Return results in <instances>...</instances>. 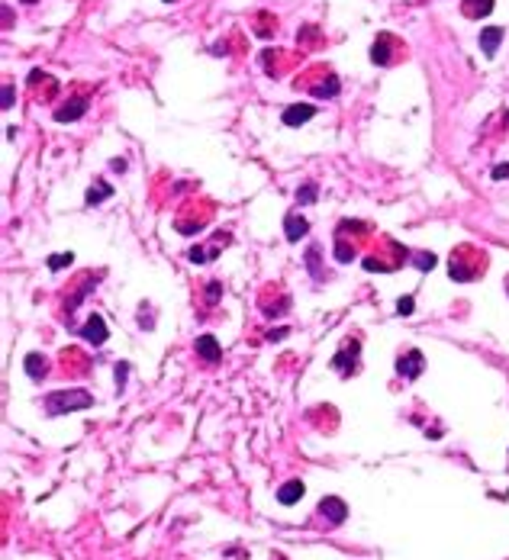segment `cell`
<instances>
[{
	"instance_id": "obj_24",
	"label": "cell",
	"mask_w": 509,
	"mask_h": 560,
	"mask_svg": "<svg viewBox=\"0 0 509 560\" xmlns=\"http://www.w3.org/2000/svg\"><path fill=\"white\" fill-rule=\"evenodd\" d=\"M290 335V329H274V332H268V341H281V338H287Z\"/></svg>"
},
{
	"instance_id": "obj_23",
	"label": "cell",
	"mask_w": 509,
	"mask_h": 560,
	"mask_svg": "<svg viewBox=\"0 0 509 560\" xmlns=\"http://www.w3.org/2000/svg\"><path fill=\"white\" fill-rule=\"evenodd\" d=\"M220 284H216V280H213V284H206V300H210V303H213V300H220Z\"/></svg>"
},
{
	"instance_id": "obj_7",
	"label": "cell",
	"mask_w": 509,
	"mask_h": 560,
	"mask_svg": "<svg viewBox=\"0 0 509 560\" xmlns=\"http://www.w3.org/2000/svg\"><path fill=\"white\" fill-rule=\"evenodd\" d=\"M310 232V222L300 216V212H287L284 216V235H287V242H300V235Z\"/></svg>"
},
{
	"instance_id": "obj_13",
	"label": "cell",
	"mask_w": 509,
	"mask_h": 560,
	"mask_svg": "<svg viewBox=\"0 0 509 560\" xmlns=\"http://www.w3.org/2000/svg\"><path fill=\"white\" fill-rule=\"evenodd\" d=\"M371 61L374 65H387L390 61V36H377V42L371 49Z\"/></svg>"
},
{
	"instance_id": "obj_22",
	"label": "cell",
	"mask_w": 509,
	"mask_h": 560,
	"mask_svg": "<svg viewBox=\"0 0 509 560\" xmlns=\"http://www.w3.org/2000/svg\"><path fill=\"white\" fill-rule=\"evenodd\" d=\"M0 106H4V110L13 106V84H4V100H0Z\"/></svg>"
},
{
	"instance_id": "obj_15",
	"label": "cell",
	"mask_w": 509,
	"mask_h": 560,
	"mask_svg": "<svg viewBox=\"0 0 509 560\" xmlns=\"http://www.w3.org/2000/svg\"><path fill=\"white\" fill-rule=\"evenodd\" d=\"M110 193H113V187H110V184H103V181H100V184H94V187L87 190V193H84V200H87V203H91V206H97V203H103V200H107Z\"/></svg>"
},
{
	"instance_id": "obj_19",
	"label": "cell",
	"mask_w": 509,
	"mask_h": 560,
	"mask_svg": "<svg viewBox=\"0 0 509 560\" xmlns=\"http://www.w3.org/2000/svg\"><path fill=\"white\" fill-rule=\"evenodd\" d=\"M416 267H419V271H432V267H435V255H432V251H429V255H426V251H419V255H416Z\"/></svg>"
},
{
	"instance_id": "obj_11",
	"label": "cell",
	"mask_w": 509,
	"mask_h": 560,
	"mask_svg": "<svg viewBox=\"0 0 509 560\" xmlns=\"http://www.w3.org/2000/svg\"><path fill=\"white\" fill-rule=\"evenodd\" d=\"M23 367H26V374H30V380H42L49 374V361H46V355H26V361H23Z\"/></svg>"
},
{
	"instance_id": "obj_5",
	"label": "cell",
	"mask_w": 509,
	"mask_h": 560,
	"mask_svg": "<svg viewBox=\"0 0 509 560\" xmlns=\"http://www.w3.org/2000/svg\"><path fill=\"white\" fill-rule=\"evenodd\" d=\"M422 361H426V357H422V351H406V355L400 357V364H396V371L403 374V377L406 380H416L419 374H422Z\"/></svg>"
},
{
	"instance_id": "obj_26",
	"label": "cell",
	"mask_w": 509,
	"mask_h": 560,
	"mask_svg": "<svg viewBox=\"0 0 509 560\" xmlns=\"http://www.w3.org/2000/svg\"><path fill=\"white\" fill-rule=\"evenodd\" d=\"M110 167H113V171H126V161H122V158H113V161H110Z\"/></svg>"
},
{
	"instance_id": "obj_25",
	"label": "cell",
	"mask_w": 509,
	"mask_h": 560,
	"mask_svg": "<svg viewBox=\"0 0 509 560\" xmlns=\"http://www.w3.org/2000/svg\"><path fill=\"white\" fill-rule=\"evenodd\" d=\"M494 177H496V181H503V177H509V165H496V167H494Z\"/></svg>"
},
{
	"instance_id": "obj_20",
	"label": "cell",
	"mask_w": 509,
	"mask_h": 560,
	"mask_svg": "<svg viewBox=\"0 0 509 560\" xmlns=\"http://www.w3.org/2000/svg\"><path fill=\"white\" fill-rule=\"evenodd\" d=\"M413 310H416V300H413V296H400L396 312H400V316H413Z\"/></svg>"
},
{
	"instance_id": "obj_21",
	"label": "cell",
	"mask_w": 509,
	"mask_h": 560,
	"mask_svg": "<svg viewBox=\"0 0 509 560\" xmlns=\"http://www.w3.org/2000/svg\"><path fill=\"white\" fill-rule=\"evenodd\" d=\"M351 255H355V251H351L348 245L339 238V245H335V257H339V261H351Z\"/></svg>"
},
{
	"instance_id": "obj_10",
	"label": "cell",
	"mask_w": 509,
	"mask_h": 560,
	"mask_svg": "<svg viewBox=\"0 0 509 560\" xmlns=\"http://www.w3.org/2000/svg\"><path fill=\"white\" fill-rule=\"evenodd\" d=\"M303 492H306V486L300 483V480H287V483L277 490V502H281V506H294V502L303 499Z\"/></svg>"
},
{
	"instance_id": "obj_17",
	"label": "cell",
	"mask_w": 509,
	"mask_h": 560,
	"mask_svg": "<svg viewBox=\"0 0 509 560\" xmlns=\"http://www.w3.org/2000/svg\"><path fill=\"white\" fill-rule=\"evenodd\" d=\"M313 94H316V97H335V94H339V77L329 75L326 84H316V87H313Z\"/></svg>"
},
{
	"instance_id": "obj_14",
	"label": "cell",
	"mask_w": 509,
	"mask_h": 560,
	"mask_svg": "<svg viewBox=\"0 0 509 560\" xmlns=\"http://www.w3.org/2000/svg\"><path fill=\"white\" fill-rule=\"evenodd\" d=\"M306 271L313 274V280L326 277V274H322V267H320V245H310V248H306Z\"/></svg>"
},
{
	"instance_id": "obj_4",
	"label": "cell",
	"mask_w": 509,
	"mask_h": 560,
	"mask_svg": "<svg viewBox=\"0 0 509 560\" xmlns=\"http://www.w3.org/2000/svg\"><path fill=\"white\" fill-rule=\"evenodd\" d=\"M313 116H316V106L313 103H294L284 110V126H303V122H310Z\"/></svg>"
},
{
	"instance_id": "obj_8",
	"label": "cell",
	"mask_w": 509,
	"mask_h": 560,
	"mask_svg": "<svg viewBox=\"0 0 509 560\" xmlns=\"http://www.w3.org/2000/svg\"><path fill=\"white\" fill-rule=\"evenodd\" d=\"M500 42H503L500 26H486V30H480V52H484L486 58H494L496 49H500Z\"/></svg>"
},
{
	"instance_id": "obj_16",
	"label": "cell",
	"mask_w": 509,
	"mask_h": 560,
	"mask_svg": "<svg viewBox=\"0 0 509 560\" xmlns=\"http://www.w3.org/2000/svg\"><path fill=\"white\" fill-rule=\"evenodd\" d=\"M316 197H320V184H303V187L296 190V203L300 206L316 203Z\"/></svg>"
},
{
	"instance_id": "obj_6",
	"label": "cell",
	"mask_w": 509,
	"mask_h": 560,
	"mask_svg": "<svg viewBox=\"0 0 509 560\" xmlns=\"http://www.w3.org/2000/svg\"><path fill=\"white\" fill-rule=\"evenodd\" d=\"M84 113H87V100L75 97V100H68L65 106H58V110H55V120H58V122H75V120H81Z\"/></svg>"
},
{
	"instance_id": "obj_12",
	"label": "cell",
	"mask_w": 509,
	"mask_h": 560,
	"mask_svg": "<svg viewBox=\"0 0 509 560\" xmlns=\"http://www.w3.org/2000/svg\"><path fill=\"white\" fill-rule=\"evenodd\" d=\"M461 10H464V16L480 20V16L494 13V0H461Z\"/></svg>"
},
{
	"instance_id": "obj_27",
	"label": "cell",
	"mask_w": 509,
	"mask_h": 560,
	"mask_svg": "<svg viewBox=\"0 0 509 560\" xmlns=\"http://www.w3.org/2000/svg\"><path fill=\"white\" fill-rule=\"evenodd\" d=\"M126 371H130L126 364H120V367H116V380H120V383H122V380H126Z\"/></svg>"
},
{
	"instance_id": "obj_9",
	"label": "cell",
	"mask_w": 509,
	"mask_h": 560,
	"mask_svg": "<svg viewBox=\"0 0 509 560\" xmlns=\"http://www.w3.org/2000/svg\"><path fill=\"white\" fill-rule=\"evenodd\" d=\"M197 355L203 357L206 364H216L222 357V348H220V341L213 338V335H200L197 338Z\"/></svg>"
},
{
	"instance_id": "obj_28",
	"label": "cell",
	"mask_w": 509,
	"mask_h": 560,
	"mask_svg": "<svg viewBox=\"0 0 509 560\" xmlns=\"http://www.w3.org/2000/svg\"><path fill=\"white\" fill-rule=\"evenodd\" d=\"M161 4H175V0H161Z\"/></svg>"
},
{
	"instance_id": "obj_3",
	"label": "cell",
	"mask_w": 509,
	"mask_h": 560,
	"mask_svg": "<svg viewBox=\"0 0 509 560\" xmlns=\"http://www.w3.org/2000/svg\"><path fill=\"white\" fill-rule=\"evenodd\" d=\"M320 515L329 525H342L345 518H348V506H345L339 496H326V499L320 502Z\"/></svg>"
},
{
	"instance_id": "obj_18",
	"label": "cell",
	"mask_w": 509,
	"mask_h": 560,
	"mask_svg": "<svg viewBox=\"0 0 509 560\" xmlns=\"http://www.w3.org/2000/svg\"><path fill=\"white\" fill-rule=\"evenodd\" d=\"M71 261H75L71 251H65V255H52V257H49V271H65V267H71Z\"/></svg>"
},
{
	"instance_id": "obj_1",
	"label": "cell",
	"mask_w": 509,
	"mask_h": 560,
	"mask_svg": "<svg viewBox=\"0 0 509 560\" xmlns=\"http://www.w3.org/2000/svg\"><path fill=\"white\" fill-rule=\"evenodd\" d=\"M94 406V396L81 386L75 390H52L46 396V412L49 416H68V412H77V409H91Z\"/></svg>"
},
{
	"instance_id": "obj_2",
	"label": "cell",
	"mask_w": 509,
	"mask_h": 560,
	"mask_svg": "<svg viewBox=\"0 0 509 560\" xmlns=\"http://www.w3.org/2000/svg\"><path fill=\"white\" fill-rule=\"evenodd\" d=\"M77 335H81L87 345H94V348H100L103 341H107V322H103V316H97V312H91L87 316V322H84L81 329H77Z\"/></svg>"
}]
</instances>
